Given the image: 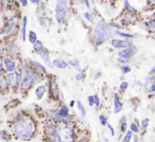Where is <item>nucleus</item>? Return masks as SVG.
<instances>
[{"label": "nucleus", "mask_w": 155, "mask_h": 142, "mask_svg": "<svg viewBox=\"0 0 155 142\" xmlns=\"http://www.w3.org/2000/svg\"><path fill=\"white\" fill-rule=\"evenodd\" d=\"M3 66L8 73L16 71V62H15L12 57H5L3 59Z\"/></svg>", "instance_id": "obj_9"}, {"label": "nucleus", "mask_w": 155, "mask_h": 142, "mask_svg": "<svg viewBox=\"0 0 155 142\" xmlns=\"http://www.w3.org/2000/svg\"><path fill=\"white\" fill-rule=\"evenodd\" d=\"M69 13L67 0H57L55 4V16L58 22H63Z\"/></svg>", "instance_id": "obj_4"}, {"label": "nucleus", "mask_w": 155, "mask_h": 142, "mask_svg": "<svg viewBox=\"0 0 155 142\" xmlns=\"http://www.w3.org/2000/svg\"><path fill=\"white\" fill-rule=\"evenodd\" d=\"M79 142H88L87 140H81V141H79Z\"/></svg>", "instance_id": "obj_49"}, {"label": "nucleus", "mask_w": 155, "mask_h": 142, "mask_svg": "<svg viewBox=\"0 0 155 142\" xmlns=\"http://www.w3.org/2000/svg\"><path fill=\"white\" fill-rule=\"evenodd\" d=\"M94 104L95 105H99V98H98V96H94Z\"/></svg>", "instance_id": "obj_39"}, {"label": "nucleus", "mask_w": 155, "mask_h": 142, "mask_svg": "<svg viewBox=\"0 0 155 142\" xmlns=\"http://www.w3.org/2000/svg\"><path fill=\"white\" fill-rule=\"evenodd\" d=\"M30 1H31L32 3H34V4H39V3H40V0H30Z\"/></svg>", "instance_id": "obj_46"}, {"label": "nucleus", "mask_w": 155, "mask_h": 142, "mask_svg": "<svg viewBox=\"0 0 155 142\" xmlns=\"http://www.w3.org/2000/svg\"><path fill=\"white\" fill-rule=\"evenodd\" d=\"M135 142H137V137H135Z\"/></svg>", "instance_id": "obj_50"}, {"label": "nucleus", "mask_w": 155, "mask_h": 142, "mask_svg": "<svg viewBox=\"0 0 155 142\" xmlns=\"http://www.w3.org/2000/svg\"><path fill=\"white\" fill-rule=\"evenodd\" d=\"M34 83L33 82V79L31 77V74H30V69H27V67H23L21 69L20 73V85L22 89H28L32 86V84Z\"/></svg>", "instance_id": "obj_6"}, {"label": "nucleus", "mask_w": 155, "mask_h": 142, "mask_svg": "<svg viewBox=\"0 0 155 142\" xmlns=\"http://www.w3.org/2000/svg\"><path fill=\"white\" fill-rule=\"evenodd\" d=\"M38 40L37 39V35H36V33L35 32H33V31H31V32H29V41L32 43H35L36 41Z\"/></svg>", "instance_id": "obj_23"}, {"label": "nucleus", "mask_w": 155, "mask_h": 142, "mask_svg": "<svg viewBox=\"0 0 155 142\" xmlns=\"http://www.w3.org/2000/svg\"><path fill=\"white\" fill-rule=\"evenodd\" d=\"M2 71H3V59L0 56V73H1Z\"/></svg>", "instance_id": "obj_41"}, {"label": "nucleus", "mask_w": 155, "mask_h": 142, "mask_svg": "<svg viewBox=\"0 0 155 142\" xmlns=\"http://www.w3.org/2000/svg\"><path fill=\"white\" fill-rule=\"evenodd\" d=\"M154 38H155V36H154Z\"/></svg>", "instance_id": "obj_52"}, {"label": "nucleus", "mask_w": 155, "mask_h": 142, "mask_svg": "<svg viewBox=\"0 0 155 142\" xmlns=\"http://www.w3.org/2000/svg\"><path fill=\"white\" fill-rule=\"evenodd\" d=\"M77 108H78V110H79V112L82 116H86V110H84V106L82 105V103L80 101H77Z\"/></svg>", "instance_id": "obj_24"}, {"label": "nucleus", "mask_w": 155, "mask_h": 142, "mask_svg": "<svg viewBox=\"0 0 155 142\" xmlns=\"http://www.w3.org/2000/svg\"><path fill=\"white\" fill-rule=\"evenodd\" d=\"M148 123H149V119H143V122H141V124H143V126H141V127H143V130H146Z\"/></svg>", "instance_id": "obj_34"}, {"label": "nucleus", "mask_w": 155, "mask_h": 142, "mask_svg": "<svg viewBox=\"0 0 155 142\" xmlns=\"http://www.w3.org/2000/svg\"><path fill=\"white\" fill-rule=\"evenodd\" d=\"M84 77H86V73H84V71L80 72L79 74L76 75V79L77 80H82V79H84Z\"/></svg>", "instance_id": "obj_30"}, {"label": "nucleus", "mask_w": 155, "mask_h": 142, "mask_svg": "<svg viewBox=\"0 0 155 142\" xmlns=\"http://www.w3.org/2000/svg\"><path fill=\"white\" fill-rule=\"evenodd\" d=\"M6 52L10 54L11 57L16 56L17 52H18V47H17L16 43L13 42V41H8V44H6Z\"/></svg>", "instance_id": "obj_12"}, {"label": "nucleus", "mask_w": 155, "mask_h": 142, "mask_svg": "<svg viewBox=\"0 0 155 142\" xmlns=\"http://www.w3.org/2000/svg\"><path fill=\"white\" fill-rule=\"evenodd\" d=\"M36 125L35 122L30 118H20L13 125V132L17 139L30 140L35 134Z\"/></svg>", "instance_id": "obj_1"}, {"label": "nucleus", "mask_w": 155, "mask_h": 142, "mask_svg": "<svg viewBox=\"0 0 155 142\" xmlns=\"http://www.w3.org/2000/svg\"><path fill=\"white\" fill-rule=\"evenodd\" d=\"M127 61H128V60H124V59H123V58H119L118 59V62L124 63H124H127Z\"/></svg>", "instance_id": "obj_47"}, {"label": "nucleus", "mask_w": 155, "mask_h": 142, "mask_svg": "<svg viewBox=\"0 0 155 142\" xmlns=\"http://www.w3.org/2000/svg\"><path fill=\"white\" fill-rule=\"evenodd\" d=\"M17 27H18V19H17V17H13V18H10L4 23V25L2 27L0 32H1L2 35L8 36V35L13 34L15 32Z\"/></svg>", "instance_id": "obj_5"}, {"label": "nucleus", "mask_w": 155, "mask_h": 142, "mask_svg": "<svg viewBox=\"0 0 155 142\" xmlns=\"http://www.w3.org/2000/svg\"><path fill=\"white\" fill-rule=\"evenodd\" d=\"M33 47H34V52H37V51H39V50H41V49H43V43L41 42L40 40H37L35 43H33Z\"/></svg>", "instance_id": "obj_22"}, {"label": "nucleus", "mask_w": 155, "mask_h": 142, "mask_svg": "<svg viewBox=\"0 0 155 142\" xmlns=\"http://www.w3.org/2000/svg\"><path fill=\"white\" fill-rule=\"evenodd\" d=\"M147 25L149 28H151V30H154L155 28V19H151V20H149L147 22Z\"/></svg>", "instance_id": "obj_29"}, {"label": "nucleus", "mask_w": 155, "mask_h": 142, "mask_svg": "<svg viewBox=\"0 0 155 142\" xmlns=\"http://www.w3.org/2000/svg\"><path fill=\"white\" fill-rule=\"evenodd\" d=\"M151 2H153V3H155V0H151Z\"/></svg>", "instance_id": "obj_51"}, {"label": "nucleus", "mask_w": 155, "mask_h": 142, "mask_svg": "<svg viewBox=\"0 0 155 142\" xmlns=\"http://www.w3.org/2000/svg\"><path fill=\"white\" fill-rule=\"evenodd\" d=\"M69 64L70 65H72V66H74V67H79V61L78 60H76V59H73V60H70L69 61Z\"/></svg>", "instance_id": "obj_27"}, {"label": "nucleus", "mask_w": 155, "mask_h": 142, "mask_svg": "<svg viewBox=\"0 0 155 142\" xmlns=\"http://www.w3.org/2000/svg\"><path fill=\"white\" fill-rule=\"evenodd\" d=\"M10 85H8V82L6 80V77L4 75H0V89L1 91H8Z\"/></svg>", "instance_id": "obj_18"}, {"label": "nucleus", "mask_w": 155, "mask_h": 142, "mask_svg": "<svg viewBox=\"0 0 155 142\" xmlns=\"http://www.w3.org/2000/svg\"><path fill=\"white\" fill-rule=\"evenodd\" d=\"M30 69V74H31V77L34 83H37V82H39L40 80H42V74H41L40 72H38L35 69Z\"/></svg>", "instance_id": "obj_13"}, {"label": "nucleus", "mask_w": 155, "mask_h": 142, "mask_svg": "<svg viewBox=\"0 0 155 142\" xmlns=\"http://www.w3.org/2000/svg\"><path fill=\"white\" fill-rule=\"evenodd\" d=\"M52 64L55 67H57V69H65L68 66V63L62 59H54Z\"/></svg>", "instance_id": "obj_19"}, {"label": "nucleus", "mask_w": 155, "mask_h": 142, "mask_svg": "<svg viewBox=\"0 0 155 142\" xmlns=\"http://www.w3.org/2000/svg\"><path fill=\"white\" fill-rule=\"evenodd\" d=\"M121 71H123L124 73H129V72L131 71V69L129 66H127V65H124V66L121 67Z\"/></svg>", "instance_id": "obj_35"}, {"label": "nucleus", "mask_w": 155, "mask_h": 142, "mask_svg": "<svg viewBox=\"0 0 155 142\" xmlns=\"http://www.w3.org/2000/svg\"><path fill=\"white\" fill-rule=\"evenodd\" d=\"M124 8H126V10H128L129 12H133V11H134L133 6L130 5V3H129L128 0H124Z\"/></svg>", "instance_id": "obj_28"}, {"label": "nucleus", "mask_w": 155, "mask_h": 142, "mask_svg": "<svg viewBox=\"0 0 155 142\" xmlns=\"http://www.w3.org/2000/svg\"><path fill=\"white\" fill-rule=\"evenodd\" d=\"M111 34H112V30H111L110 25L107 24L104 20L99 21V22L96 24L95 31H94L96 45H100L104 42H106L111 37Z\"/></svg>", "instance_id": "obj_2"}, {"label": "nucleus", "mask_w": 155, "mask_h": 142, "mask_svg": "<svg viewBox=\"0 0 155 142\" xmlns=\"http://www.w3.org/2000/svg\"><path fill=\"white\" fill-rule=\"evenodd\" d=\"M58 94H59V89H58V85L55 81H51V95L53 96L54 99H57Z\"/></svg>", "instance_id": "obj_17"}, {"label": "nucleus", "mask_w": 155, "mask_h": 142, "mask_svg": "<svg viewBox=\"0 0 155 142\" xmlns=\"http://www.w3.org/2000/svg\"><path fill=\"white\" fill-rule=\"evenodd\" d=\"M84 4H86V6L87 8H90V2H89V0H84Z\"/></svg>", "instance_id": "obj_45"}, {"label": "nucleus", "mask_w": 155, "mask_h": 142, "mask_svg": "<svg viewBox=\"0 0 155 142\" xmlns=\"http://www.w3.org/2000/svg\"><path fill=\"white\" fill-rule=\"evenodd\" d=\"M55 128L62 142H73V130L68 122H65L64 120L59 121L57 126H55Z\"/></svg>", "instance_id": "obj_3"}, {"label": "nucleus", "mask_w": 155, "mask_h": 142, "mask_svg": "<svg viewBox=\"0 0 155 142\" xmlns=\"http://www.w3.org/2000/svg\"><path fill=\"white\" fill-rule=\"evenodd\" d=\"M27 27L28 18L25 16L22 18V22H21V39H22V41H25V38H27Z\"/></svg>", "instance_id": "obj_14"}, {"label": "nucleus", "mask_w": 155, "mask_h": 142, "mask_svg": "<svg viewBox=\"0 0 155 142\" xmlns=\"http://www.w3.org/2000/svg\"><path fill=\"white\" fill-rule=\"evenodd\" d=\"M99 119H100V123H101L102 124V125H106V124H107V121H106V118H104V116H100V117H99Z\"/></svg>", "instance_id": "obj_36"}, {"label": "nucleus", "mask_w": 155, "mask_h": 142, "mask_svg": "<svg viewBox=\"0 0 155 142\" xmlns=\"http://www.w3.org/2000/svg\"><path fill=\"white\" fill-rule=\"evenodd\" d=\"M88 100H89V104H90V105H94V96H89Z\"/></svg>", "instance_id": "obj_37"}, {"label": "nucleus", "mask_w": 155, "mask_h": 142, "mask_svg": "<svg viewBox=\"0 0 155 142\" xmlns=\"http://www.w3.org/2000/svg\"><path fill=\"white\" fill-rule=\"evenodd\" d=\"M108 127H109V130L111 131V134H112V135H114V130H113V127H112V126H111L110 124H108Z\"/></svg>", "instance_id": "obj_44"}, {"label": "nucleus", "mask_w": 155, "mask_h": 142, "mask_svg": "<svg viewBox=\"0 0 155 142\" xmlns=\"http://www.w3.org/2000/svg\"><path fill=\"white\" fill-rule=\"evenodd\" d=\"M112 45L117 49H126V47H131V43L127 40H121V39H113L112 40Z\"/></svg>", "instance_id": "obj_11"}, {"label": "nucleus", "mask_w": 155, "mask_h": 142, "mask_svg": "<svg viewBox=\"0 0 155 142\" xmlns=\"http://www.w3.org/2000/svg\"><path fill=\"white\" fill-rule=\"evenodd\" d=\"M116 34L118 35V36H120V37H124V38H133V37H134L133 35L127 34V33H123V32H119V31H117Z\"/></svg>", "instance_id": "obj_26"}, {"label": "nucleus", "mask_w": 155, "mask_h": 142, "mask_svg": "<svg viewBox=\"0 0 155 142\" xmlns=\"http://www.w3.org/2000/svg\"><path fill=\"white\" fill-rule=\"evenodd\" d=\"M6 80L8 82V85L13 87V89H16L19 85V81H20V73H17L16 71L10 72V73L6 74Z\"/></svg>", "instance_id": "obj_7"}, {"label": "nucleus", "mask_w": 155, "mask_h": 142, "mask_svg": "<svg viewBox=\"0 0 155 142\" xmlns=\"http://www.w3.org/2000/svg\"><path fill=\"white\" fill-rule=\"evenodd\" d=\"M131 137H132V132L130 131V132L127 133V135L124 136L123 142H129V141H130V139H131Z\"/></svg>", "instance_id": "obj_31"}, {"label": "nucleus", "mask_w": 155, "mask_h": 142, "mask_svg": "<svg viewBox=\"0 0 155 142\" xmlns=\"http://www.w3.org/2000/svg\"><path fill=\"white\" fill-rule=\"evenodd\" d=\"M36 54L41 57V59L43 60V62H45L47 65H51L52 64L51 61H50V60H51V59H50V53L48 52V50L45 49V47H43V49H41V50H39V51H37Z\"/></svg>", "instance_id": "obj_10"}, {"label": "nucleus", "mask_w": 155, "mask_h": 142, "mask_svg": "<svg viewBox=\"0 0 155 142\" xmlns=\"http://www.w3.org/2000/svg\"><path fill=\"white\" fill-rule=\"evenodd\" d=\"M121 108H123V104L120 103L118 97L115 96L114 97V113H116V114L119 113L121 111Z\"/></svg>", "instance_id": "obj_21"}, {"label": "nucleus", "mask_w": 155, "mask_h": 142, "mask_svg": "<svg viewBox=\"0 0 155 142\" xmlns=\"http://www.w3.org/2000/svg\"><path fill=\"white\" fill-rule=\"evenodd\" d=\"M137 49L134 47V45H132V47H126V49H124L123 51H120L118 53V56L119 58H123L124 60H129L130 58H132L133 56H134V54L136 53Z\"/></svg>", "instance_id": "obj_8"}, {"label": "nucleus", "mask_w": 155, "mask_h": 142, "mask_svg": "<svg viewBox=\"0 0 155 142\" xmlns=\"http://www.w3.org/2000/svg\"><path fill=\"white\" fill-rule=\"evenodd\" d=\"M0 137H1L2 139H4V140H10L11 139V136L5 131H1V132H0Z\"/></svg>", "instance_id": "obj_25"}, {"label": "nucleus", "mask_w": 155, "mask_h": 142, "mask_svg": "<svg viewBox=\"0 0 155 142\" xmlns=\"http://www.w3.org/2000/svg\"><path fill=\"white\" fill-rule=\"evenodd\" d=\"M58 116H59L60 118H62V119H65V118L69 116V108H67L65 105H63L60 108V110L58 111Z\"/></svg>", "instance_id": "obj_20"}, {"label": "nucleus", "mask_w": 155, "mask_h": 142, "mask_svg": "<svg viewBox=\"0 0 155 142\" xmlns=\"http://www.w3.org/2000/svg\"><path fill=\"white\" fill-rule=\"evenodd\" d=\"M131 128V132H134V133H138V127H137V125L135 123H132L130 126Z\"/></svg>", "instance_id": "obj_33"}, {"label": "nucleus", "mask_w": 155, "mask_h": 142, "mask_svg": "<svg viewBox=\"0 0 155 142\" xmlns=\"http://www.w3.org/2000/svg\"><path fill=\"white\" fill-rule=\"evenodd\" d=\"M45 91H47L45 85H38V86L36 87V89H35V94H36L37 98H38V99L43 98V96H45Z\"/></svg>", "instance_id": "obj_16"}, {"label": "nucleus", "mask_w": 155, "mask_h": 142, "mask_svg": "<svg viewBox=\"0 0 155 142\" xmlns=\"http://www.w3.org/2000/svg\"><path fill=\"white\" fill-rule=\"evenodd\" d=\"M154 91H155V81H153V83L151 84V87H150V89H149L150 93H152V92H154Z\"/></svg>", "instance_id": "obj_43"}, {"label": "nucleus", "mask_w": 155, "mask_h": 142, "mask_svg": "<svg viewBox=\"0 0 155 142\" xmlns=\"http://www.w3.org/2000/svg\"><path fill=\"white\" fill-rule=\"evenodd\" d=\"M150 73H151V74H154L155 73V67H153V69H152V71L150 72Z\"/></svg>", "instance_id": "obj_48"}, {"label": "nucleus", "mask_w": 155, "mask_h": 142, "mask_svg": "<svg viewBox=\"0 0 155 142\" xmlns=\"http://www.w3.org/2000/svg\"><path fill=\"white\" fill-rule=\"evenodd\" d=\"M121 132H124V131L127 130V124H126V121L124 122H121Z\"/></svg>", "instance_id": "obj_42"}, {"label": "nucleus", "mask_w": 155, "mask_h": 142, "mask_svg": "<svg viewBox=\"0 0 155 142\" xmlns=\"http://www.w3.org/2000/svg\"><path fill=\"white\" fill-rule=\"evenodd\" d=\"M84 17L87 19L88 21H90V22H93V18H92V15L89 14V13H84Z\"/></svg>", "instance_id": "obj_32"}, {"label": "nucleus", "mask_w": 155, "mask_h": 142, "mask_svg": "<svg viewBox=\"0 0 155 142\" xmlns=\"http://www.w3.org/2000/svg\"><path fill=\"white\" fill-rule=\"evenodd\" d=\"M18 1L22 6H27L28 5V0H18Z\"/></svg>", "instance_id": "obj_40"}, {"label": "nucleus", "mask_w": 155, "mask_h": 142, "mask_svg": "<svg viewBox=\"0 0 155 142\" xmlns=\"http://www.w3.org/2000/svg\"><path fill=\"white\" fill-rule=\"evenodd\" d=\"M127 87H128V83H127V82H123V83L120 84V89H121V91L127 89Z\"/></svg>", "instance_id": "obj_38"}, {"label": "nucleus", "mask_w": 155, "mask_h": 142, "mask_svg": "<svg viewBox=\"0 0 155 142\" xmlns=\"http://www.w3.org/2000/svg\"><path fill=\"white\" fill-rule=\"evenodd\" d=\"M30 63H31V65L33 66V69H37L38 72H40V73H43L45 74L47 73V69H45V66H43L41 63L37 62V61H34V60H30Z\"/></svg>", "instance_id": "obj_15"}]
</instances>
